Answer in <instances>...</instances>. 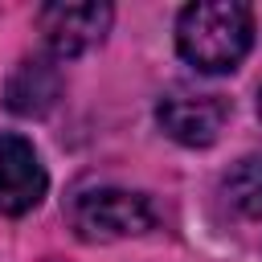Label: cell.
<instances>
[{
    "label": "cell",
    "instance_id": "1",
    "mask_svg": "<svg viewBox=\"0 0 262 262\" xmlns=\"http://www.w3.org/2000/svg\"><path fill=\"white\" fill-rule=\"evenodd\" d=\"M254 49V8L233 0L184 4L176 16V53L196 74H233Z\"/></svg>",
    "mask_w": 262,
    "mask_h": 262
},
{
    "label": "cell",
    "instance_id": "2",
    "mask_svg": "<svg viewBox=\"0 0 262 262\" xmlns=\"http://www.w3.org/2000/svg\"><path fill=\"white\" fill-rule=\"evenodd\" d=\"M70 225L86 242H119V237H139L156 225V213L147 196L127 192V188H90L78 192L70 205Z\"/></svg>",
    "mask_w": 262,
    "mask_h": 262
},
{
    "label": "cell",
    "instance_id": "3",
    "mask_svg": "<svg viewBox=\"0 0 262 262\" xmlns=\"http://www.w3.org/2000/svg\"><path fill=\"white\" fill-rule=\"evenodd\" d=\"M233 102L217 90H188V86H172L160 102H156V123L168 139H176L180 147H213L221 127L229 123Z\"/></svg>",
    "mask_w": 262,
    "mask_h": 262
},
{
    "label": "cell",
    "instance_id": "4",
    "mask_svg": "<svg viewBox=\"0 0 262 262\" xmlns=\"http://www.w3.org/2000/svg\"><path fill=\"white\" fill-rule=\"evenodd\" d=\"M111 25H115L111 4H45L37 12L45 57H53V61H70V57L90 53L94 45L106 41Z\"/></svg>",
    "mask_w": 262,
    "mask_h": 262
},
{
    "label": "cell",
    "instance_id": "5",
    "mask_svg": "<svg viewBox=\"0 0 262 262\" xmlns=\"http://www.w3.org/2000/svg\"><path fill=\"white\" fill-rule=\"evenodd\" d=\"M49 192V172L25 135H0V217L33 213Z\"/></svg>",
    "mask_w": 262,
    "mask_h": 262
},
{
    "label": "cell",
    "instance_id": "6",
    "mask_svg": "<svg viewBox=\"0 0 262 262\" xmlns=\"http://www.w3.org/2000/svg\"><path fill=\"white\" fill-rule=\"evenodd\" d=\"M61 98V70L53 57H25L4 82V106L20 119H41Z\"/></svg>",
    "mask_w": 262,
    "mask_h": 262
},
{
    "label": "cell",
    "instance_id": "7",
    "mask_svg": "<svg viewBox=\"0 0 262 262\" xmlns=\"http://www.w3.org/2000/svg\"><path fill=\"white\" fill-rule=\"evenodd\" d=\"M221 196L237 217L258 221L262 217V156H242L225 176H221Z\"/></svg>",
    "mask_w": 262,
    "mask_h": 262
},
{
    "label": "cell",
    "instance_id": "8",
    "mask_svg": "<svg viewBox=\"0 0 262 262\" xmlns=\"http://www.w3.org/2000/svg\"><path fill=\"white\" fill-rule=\"evenodd\" d=\"M258 119H262V90H258Z\"/></svg>",
    "mask_w": 262,
    "mask_h": 262
},
{
    "label": "cell",
    "instance_id": "9",
    "mask_svg": "<svg viewBox=\"0 0 262 262\" xmlns=\"http://www.w3.org/2000/svg\"><path fill=\"white\" fill-rule=\"evenodd\" d=\"M45 262H61V258H45Z\"/></svg>",
    "mask_w": 262,
    "mask_h": 262
}]
</instances>
